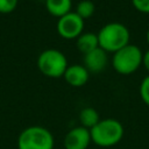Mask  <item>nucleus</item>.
I'll list each match as a JSON object with an SVG mask.
<instances>
[{
  "label": "nucleus",
  "mask_w": 149,
  "mask_h": 149,
  "mask_svg": "<svg viewBox=\"0 0 149 149\" xmlns=\"http://www.w3.org/2000/svg\"><path fill=\"white\" fill-rule=\"evenodd\" d=\"M140 97L142 101L149 107V74L144 77L140 84Z\"/></svg>",
  "instance_id": "14"
},
{
  "label": "nucleus",
  "mask_w": 149,
  "mask_h": 149,
  "mask_svg": "<svg viewBox=\"0 0 149 149\" xmlns=\"http://www.w3.org/2000/svg\"><path fill=\"white\" fill-rule=\"evenodd\" d=\"M83 28L84 20L76 12H70L61 16L57 21V31L65 40L78 38L83 34Z\"/></svg>",
  "instance_id": "6"
},
{
  "label": "nucleus",
  "mask_w": 149,
  "mask_h": 149,
  "mask_svg": "<svg viewBox=\"0 0 149 149\" xmlns=\"http://www.w3.org/2000/svg\"><path fill=\"white\" fill-rule=\"evenodd\" d=\"M92 142L101 148H109L118 144L125 134L122 123L112 118L100 120L93 128L90 129Z\"/></svg>",
  "instance_id": "1"
},
{
  "label": "nucleus",
  "mask_w": 149,
  "mask_h": 149,
  "mask_svg": "<svg viewBox=\"0 0 149 149\" xmlns=\"http://www.w3.org/2000/svg\"><path fill=\"white\" fill-rule=\"evenodd\" d=\"M63 77L70 86L80 87V86H84L87 83L88 77H90V72L84 65L73 64V65L68 66Z\"/></svg>",
  "instance_id": "9"
},
{
  "label": "nucleus",
  "mask_w": 149,
  "mask_h": 149,
  "mask_svg": "<svg viewBox=\"0 0 149 149\" xmlns=\"http://www.w3.org/2000/svg\"><path fill=\"white\" fill-rule=\"evenodd\" d=\"M132 3L139 12L149 14V0H132Z\"/></svg>",
  "instance_id": "16"
},
{
  "label": "nucleus",
  "mask_w": 149,
  "mask_h": 149,
  "mask_svg": "<svg viewBox=\"0 0 149 149\" xmlns=\"http://www.w3.org/2000/svg\"><path fill=\"white\" fill-rule=\"evenodd\" d=\"M91 142L90 129L83 126H77L65 134L63 144L65 149H87Z\"/></svg>",
  "instance_id": "7"
},
{
  "label": "nucleus",
  "mask_w": 149,
  "mask_h": 149,
  "mask_svg": "<svg viewBox=\"0 0 149 149\" xmlns=\"http://www.w3.org/2000/svg\"><path fill=\"white\" fill-rule=\"evenodd\" d=\"M107 62H108L107 52L100 47L84 55V66L88 70V72L98 73L102 71L106 68Z\"/></svg>",
  "instance_id": "8"
},
{
  "label": "nucleus",
  "mask_w": 149,
  "mask_h": 149,
  "mask_svg": "<svg viewBox=\"0 0 149 149\" xmlns=\"http://www.w3.org/2000/svg\"><path fill=\"white\" fill-rule=\"evenodd\" d=\"M100 121L99 113L93 107H85L79 112V122L80 126L91 129Z\"/></svg>",
  "instance_id": "12"
},
{
  "label": "nucleus",
  "mask_w": 149,
  "mask_h": 149,
  "mask_svg": "<svg viewBox=\"0 0 149 149\" xmlns=\"http://www.w3.org/2000/svg\"><path fill=\"white\" fill-rule=\"evenodd\" d=\"M55 140L49 129L43 126H29L17 137V149H54Z\"/></svg>",
  "instance_id": "3"
},
{
  "label": "nucleus",
  "mask_w": 149,
  "mask_h": 149,
  "mask_svg": "<svg viewBox=\"0 0 149 149\" xmlns=\"http://www.w3.org/2000/svg\"><path fill=\"white\" fill-rule=\"evenodd\" d=\"M142 64L144 65L146 70L149 72V50H147L143 54V58H142Z\"/></svg>",
  "instance_id": "17"
},
{
  "label": "nucleus",
  "mask_w": 149,
  "mask_h": 149,
  "mask_svg": "<svg viewBox=\"0 0 149 149\" xmlns=\"http://www.w3.org/2000/svg\"><path fill=\"white\" fill-rule=\"evenodd\" d=\"M146 40H147V43L149 44V28L147 30V34H146Z\"/></svg>",
  "instance_id": "18"
},
{
  "label": "nucleus",
  "mask_w": 149,
  "mask_h": 149,
  "mask_svg": "<svg viewBox=\"0 0 149 149\" xmlns=\"http://www.w3.org/2000/svg\"><path fill=\"white\" fill-rule=\"evenodd\" d=\"M45 7L51 15L57 16L59 19L61 16L71 12L72 1L71 0H45Z\"/></svg>",
  "instance_id": "11"
},
{
  "label": "nucleus",
  "mask_w": 149,
  "mask_h": 149,
  "mask_svg": "<svg viewBox=\"0 0 149 149\" xmlns=\"http://www.w3.org/2000/svg\"><path fill=\"white\" fill-rule=\"evenodd\" d=\"M95 10V7H94V3L91 1V0H81L78 2L77 7H76V13L83 19H88L93 15Z\"/></svg>",
  "instance_id": "13"
},
{
  "label": "nucleus",
  "mask_w": 149,
  "mask_h": 149,
  "mask_svg": "<svg viewBox=\"0 0 149 149\" xmlns=\"http://www.w3.org/2000/svg\"><path fill=\"white\" fill-rule=\"evenodd\" d=\"M68 59L65 55L57 49L43 50L37 57V68L47 77L59 78L64 76L68 69Z\"/></svg>",
  "instance_id": "5"
},
{
  "label": "nucleus",
  "mask_w": 149,
  "mask_h": 149,
  "mask_svg": "<svg viewBox=\"0 0 149 149\" xmlns=\"http://www.w3.org/2000/svg\"><path fill=\"white\" fill-rule=\"evenodd\" d=\"M98 35L99 47L106 52H116L127 44H129V30L120 22H109L105 24Z\"/></svg>",
  "instance_id": "2"
},
{
  "label": "nucleus",
  "mask_w": 149,
  "mask_h": 149,
  "mask_svg": "<svg viewBox=\"0 0 149 149\" xmlns=\"http://www.w3.org/2000/svg\"><path fill=\"white\" fill-rule=\"evenodd\" d=\"M17 0H0V13H10L15 9Z\"/></svg>",
  "instance_id": "15"
},
{
  "label": "nucleus",
  "mask_w": 149,
  "mask_h": 149,
  "mask_svg": "<svg viewBox=\"0 0 149 149\" xmlns=\"http://www.w3.org/2000/svg\"><path fill=\"white\" fill-rule=\"evenodd\" d=\"M143 54L141 49L135 44H127L122 49L113 54L112 65L114 70L120 74H132L142 64Z\"/></svg>",
  "instance_id": "4"
},
{
  "label": "nucleus",
  "mask_w": 149,
  "mask_h": 149,
  "mask_svg": "<svg viewBox=\"0 0 149 149\" xmlns=\"http://www.w3.org/2000/svg\"><path fill=\"white\" fill-rule=\"evenodd\" d=\"M77 48L83 55H86L99 48L98 35L93 33H83L77 38Z\"/></svg>",
  "instance_id": "10"
}]
</instances>
